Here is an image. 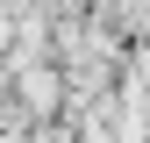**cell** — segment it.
<instances>
[{
  "instance_id": "cell-1",
  "label": "cell",
  "mask_w": 150,
  "mask_h": 143,
  "mask_svg": "<svg viewBox=\"0 0 150 143\" xmlns=\"http://www.w3.org/2000/svg\"><path fill=\"white\" fill-rule=\"evenodd\" d=\"M129 79H136V86H150V43L136 50V57H129Z\"/></svg>"
}]
</instances>
